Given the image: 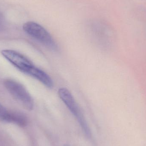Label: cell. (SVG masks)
Returning a JSON list of instances; mask_svg holds the SVG:
<instances>
[{
	"instance_id": "8992f818",
	"label": "cell",
	"mask_w": 146,
	"mask_h": 146,
	"mask_svg": "<svg viewBox=\"0 0 146 146\" xmlns=\"http://www.w3.org/2000/svg\"><path fill=\"white\" fill-rule=\"evenodd\" d=\"M63 146H70L69 145H67V144H66V145H64Z\"/></svg>"
},
{
	"instance_id": "277c9868",
	"label": "cell",
	"mask_w": 146,
	"mask_h": 146,
	"mask_svg": "<svg viewBox=\"0 0 146 146\" xmlns=\"http://www.w3.org/2000/svg\"><path fill=\"white\" fill-rule=\"evenodd\" d=\"M1 54L18 70L30 76L37 68L25 56L14 50H4L1 51Z\"/></svg>"
},
{
	"instance_id": "6da1fadb",
	"label": "cell",
	"mask_w": 146,
	"mask_h": 146,
	"mask_svg": "<svg viewBox=\"0 0 146 146\" xmlns=\"http://www.w3.org/2000/svg\"><path fill=\"white\" fill-rule=\"evenodd\" d=\"M58 94L60 99L74 115L86 135L90 138L91 132L80 106L76 103L70 91L65 88H61L58 90Z\"/></svg>"
},
{
	"instance_id": "7a4b0ae2",
	"label": "cell",
	"mask_w": 146,
	"mask_h": 146,
	"mask_svg": "<svg viewBox=\"0 0 146 146\" xmlns=\"http://www.w3.org/2000/svg\"><path fill=\"white\" fill-rule=\"evenodd\" d=\"M23 30L28 35L52 51H57L58 46L47 30L38 23L28 21L24 24Z\"/></svg>"
},
{
	"instance_id": "3957f363",
	"label": "cell",
	"mask_w": 146,
	"mask_h": 146,
	"mask_svg": "<svg viewBox=\"0 0 146 146\" xmlns=\"http://www.w3.org/2000/svg\"><path fill=\"white\" fill-rule=\"evenodd\" d=\"M4 86L14 98L26 110L31 111L34 107V101L28 91L21 83L11 79L4 81Z\"/></svg>"
},
{
	"instance_id": "5b68a950",
	"label": "cell",
	"mask_w": 146,
	"mask_h": 146,
	"mask_svg": "<svg viewBox=\"0 0 146 146\" xmlns=\"http://www.w3.org/2000/svg\"><path fill=\"white\" fill-rule=\"evenodd\" d=\"M14 113L10 112L0 104V120L6 122H13Z\"/></svg>"
}]
</instances>
